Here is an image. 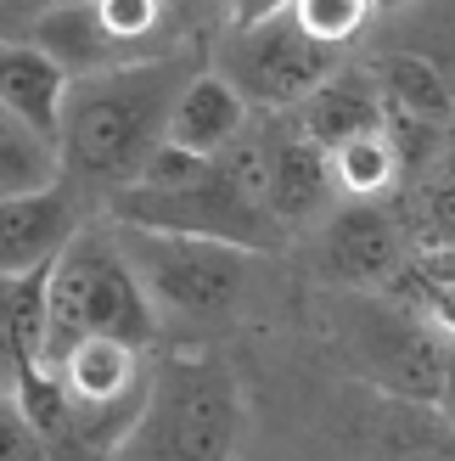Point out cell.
Instances as JSON below:
<instances>
[{
	"instance_id": "cell-21",
	"label": "cell",
	"mask_w": 455,
	"mask_h": 461,
	"mask_svg": "<svg viewBox=\"0 0 455 461\" xmlns=\"http://www.w3.org/2000/svg\"><path fill=\"white\" fill-rule=\"evenodd\" d=\"M399 51H416L422 62H433L439 79L455 96V0H433V17H422L416 29L399 40Z\"/></svg>"
},
{
	"instance_id": "cell-16",
	"label": "cell",
	"mask_w": 455,
	"mask_h": 461,
	"mask_svg": "<svg viewBox=\"0 0 455 461\" xmlns=\"http://www.w3.org/2000/svg\"><path fill=\"white\" fill-rule=\"evenodd\" d=\"M394 220L405 225V237L416 248L455 253V124L444 130V147L433 158V169H427L416 186L394 192Z\"/></svg>"
},
{
	"instance_id": "cell-18",
	"label": "cell",
	"mask_w": 455,
	"mask_h": 461,
	"mask_svg": "<svg viewBox=\"0 0 455 461\" xmlns=\"http://www.w3.org/2000/svg\"><path fill=\"white\" fill-rule=\"evenodd\" d=\"M57 180H67L62 175V147L45 141L29 119H17V113L0 102V203L51 192Z\"/></svg>"
},
{
	"instance_id": "cell-22",
	"label": "cell",
	"mask_w": 455,
	"mask_h": 461,
	"mask_svg": "<svg viewBox=\"0 0 455 461\" xmlns=\"http://www.w3.org/2000/svg\"><path fill=\"white\" fill-rule=\"evenodd\" d=\"M0 461H57L51 439H45L40 422L17 405V394H0Z\"/></svg>"
},
{
	"instance_id": "cell-17",
	"label": "cell",
	"mask_w": 455,
	"mask_h": 461,
	"mask_svg": "<svg viewBox=\"0 0 455 461\" xmlns=\"http://www.w3.org/2000/svg\"><path fill=\"white\" fill-rule=\"evenodd\" d=\"M371 74H377V90H382V107H388V113H399V119H416V124H439V130L455 124V96H450V85L439 79V68L422 62L416 51H399V45H388V51L371 62Z\"/></svg>"
},
{
	"instance_id": "cell-9",
	"label": "cell",
	"mask_w": 455,
	"mask_h": 461,
	"mask_svg": "<svg viewBox=\"0 0 455 461\" xmlns=\"http://www.w3.org/2000/svg\"><path fill=\"white\" fill-rule=\"evenodd\" d=\"M90 203L74 180H57L51 192L6 197L0 203V276H29L62 259V248L90 225Z\"/></svg>"
},
{
	"instance_id": "cell-19",
	"label": "cell",
	"mask_w": 455,
	"mask_h": 461,
	"mask_svg": "<svg viewBox=\"0 0 455 461\" xmlns=\"http://www.w3.org/2000/svg\"><path fill=\"white\" fill-rule=\"evenodd\" d=\"M332 175H337V197L349 203H377L399 192V152L388 141V124L377 135H360L343 152H332Z\"/></svg>"
},
{
	"instance_id": "cell-12",
	"label": "cell",
	"mask_w": 455,
	"mask_h": 461,
	"mask_svg": "<svg viewBox=\"0 0 455 461\" xmlns=\"http://www.w3.org/2000/svg\"><path fill=\"white\" fill-rule=\"evenodd\" d=\"M67 68L51 62L34 40H0V102L17 119H29L45 141L62 147V113H67Z\"/></svg>"
},
{
	"instance_id": "cell-20",
	"label": "cell",
	"mask_w": 455,
	"mask_h": 461,
	"mask_svg": "<svg viewBox=\"0 0 455 461\" xmlns=\"http://www.w3.org/2000/svg\"><path fill=\"white\" fill-rule=\"evenodd\" d=\"M371 12H377L371 0H292V17H299L315 40L337 45V51H343V45H349L360 29H366Z\"/></svg>"
},
{
	"instance_id": "cell-10",
	"label": "cell",
	"mask_w": 455,
	"mask_h": 461,
	"mask_svg": "<svg viewBox=\"0 0 455 461\" xmlns=\"http://www.w3.org/2000/svg\"><path fill=\"white\" fill-rule=\"evenodd\" d=\"M332 197H337L332 152L315 147L292 113H281V119L270 124V214L287 230L321 225L332 214Z\"/></svg>"
},
{
	"instance_id": "cell-7",
	"label": "cell",
	"mask_w": 455,
	"mask_h": 461,
	"mask_svg": "<svg viewBox=\"0 0 455 461\" xmlns=\"http://www.w3.org/2000/svg\"><path fill=\"white\" fill-rule=\"evenodd\" d=\"M343 332H349V355L360 360V372L371 383L394 388L405 400L444 394L450 360L416 315H405L394 304H371V298H343Z\"/></svg>"
},
{
	"instance_id": "cell-13",
	"label": "cell",
	"mask_w": 455,
	"mask_h": 461,
	"mask_svg": "<svg viewBox=\"0 0 455 461\" xmlns=\"http://www.w3.org/2000/svg\"><path fill=\"white\" fill-rule=\"evenodd\" d=\"M299 130L309 135L315 147L326 152H343L360 135H377L388 124V107H382V90H377V74H337L326 79L304 107H292Z\"/></svg>"
},
{
	"instance_id": "cell-14",
	"label": "cell",
	"mask_w": 455,
	"mask_h": 461,
	"mask_svg": "<svg viewBox=\"0 0 455 461\" xmlns=\"http://www.w3.org/2000/svg\"><path fill=\"white\" fill-rule=\"evenodd\" d=\"M45 287H51V265L29 276H0V377L6 394L45 372Z\"/></svg>"
},
{
	"instance_id": "cell-3",
	"label": "cell",
	"mask_w": 455,
	"mask_h": 461,
	"mask_svg": "<svg viewBox=\"0 0 455 461\" xmlns=\"http://www.w3.org/2000/svg\"><path fill=\"white\" fill-rule=\"evenodd\" d=\"M242 388L209 349H169L152 360L147 411L112 461H231L242 445Z\"/></svg>"
},
{
	"instance_id": "cell-25",
	"label": "cell",
	"mask_w": 455,
	"mask_h": 461,
	"mask_svg": "<svg viewBox=\"0 0 455 461\" xmlns=\"http://www.w3.org/2000/svg\"><path fill=\"white\" fill-rule=\"evenodd\" d=\"M0 394H6V377H0Z\"/></svg>"
},
{
	"instance_id": "cell-2",
	"label": "cell",
	"mask_w": 455,
	"mask_h": 461,
	"mask_svg": "<svg viewBox=\"0 0 455 461\" xmlns=\"http://www.w3.org/2000/svg\"><path fill=\"white\" fill-rule=\"evenodd\" d=\"M90 338H112L147 355L157 338V310L135 265L124 259L119 230H112L107 214L90 220L51 265V287H45V366H57L67 349H79Z\"/></svg>"
},
{
	"instance_id": "cell-11",
	"label": "cell",
	"mask_w": 455,
	"mask_h": 461,
	"mask_svg": "<svg viewBox=\"0 0 455 461\" xmlns=\"http://www.w3.org/2000/svg\"><path fill=\"white\" fill-rule=\"evenodd\" d=\"M34 40L51 62L67 68V79H90V74H112V68H129L135 57L124 51L119 40H112L107 17L96 0H57V6H45L34 17V29L22 34Z\"/></svg>"
},
{
	"instance_id": "cell-4",
	"label": "cell",
	"mask_w": 455,
	"mask_h": 461,
	"mask_svg": "<svg viewBox=\"0 0 455 461\" xmlns=\"http://www.w3.org/2000/svg\"><path fill=\"white\" fill-rule=\"evenodd\" d=\"M102 209L119 225L164 230V237H197V242H225V248H242V253H276L292 237L264 203H254L225 175L219 158H209V169L180 180V186H124V192H112Z\"/></svg>"
},
{
	"instance_id": "cell-23",
	"label": "cell",
	"mask_w": 455,
	"mask_h": 461,
	"mask_svg": "<svg viewBox=\"0 0 455 461\" xmlns=\"http://www.w3.org/2000/svg\"><path fill=\"white\" fill-rule=\"evenodd\" d=\"M292 0H231V29H259L270 17H287Z\"/></svg>"
},
{
	"instance_id": "cell-8",
	"label": "cell",
	"mask_w": 455,
	"mask_h": 461,
	"mask_svg": "<svg viewBox=\"0 0 455 461\" xmlns=\"http://www.w3.org/2000/svg\"><path fill=\"white\" fill-rule=\"evenodd\" d=\"M405 225L394 220L388 203H343L332 209L309 237V270L321 276L326 287H349V293H366L394 282L399 265H405Z\"/></svg>"
},
{
	"instance_id": "cell-6",
	"label": "cell",
	"mask_w": 455,
	"mask_h": 461,
	"mask_svg": "<svg viewBox=\"0 0 455 461\" xmlns=\"http://www.w3.org/2000/svg\"><path fill=\"white\" fill-rule=\"evenodd\" d=\"M214 74L236 90L247 107H304L326 79L343 74V51L315 40L299 17H270L259 29H231L214 51Z\"/></svg>"
},
{
	"instance_id": "cell-1",
	"label": "cell",
	"mask_w": 455,
	"mask_h": 461,
	"mask_svg": "<svg viewBox=\"0 0 455 461\" xmlns=\"http://www.w3.org/2000/svg\"><path fill=\"white\" fill-rule=\"evenodd\" d=\"M197 74L202 68L192 62V51H164L112 74L74 79L62 113V175L96 203L135 186L169 147L174 107Z\"/></svg>"
},
{
	"instance_id": "cell-24",
	"label": "cell",
	"mask_w": 455,
	"mask_h": 461,
	"mask_svg": "<svg viewBox=\"0 0 455 461\" xmlns=\"http://www.w3.org/2000/svg\"><path fill=\"white\" fill-rule=\"evenodd\" d=\"M377 12H399V6H416V0H371Z\"/></svg>"
},
{
	"instance_id": "cell-5",
	"label": "cell",
	"mask_w": 455,
	"mask_h": 461,
	"mask_svg": "<svg viewBox=\"0 0 455 461\" xmlns=\"http://www.w3.org/2000/svg\"><path fill=\"white\" fill-rule=\"evenodd\" d=\"M119 248L135 265L141 287L152 298L157 315L186 321V327H225L247 287H254V253L225 248V242H197V237H164V230H141V225H119Z\"/></svg>"
},
{
	"instance_id": "cell-15",
	"label": "cell",
	"mask_w": 455,
	"mask_h": 461,
	"mask_svg": "<svg viewBox=\"0 0 455 461\" xmlns=\"http://www.w3.org/2000/svg\"><path fill=\"white\" fill-rule=\"evenodd\" d=\"M242 130H247V102L209 68V74H197V79L186 85V96H180L174 124H169V147L219 158Z\"/></svg>"
}]
</instances>
